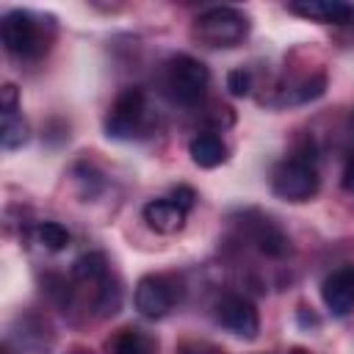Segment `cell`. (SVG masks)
<instances>
[{
    "label": "cell",
    "mask_w": 354,
    "mask_h": 354,
    "mask_svg": "<svg viewBox=\"0 0 354 354\" xmlns=\"http://www.w3.org/2000/svg\"><path fill=\"white\" fill-rule=\"evenodd\" d=\"M318 188H321L318 166H315L313 152H307V149L288 155L271 171V191L282 202H293V205L310 202L318 194Z\"/></svg>",
    "instance_id": "6da1fadb"
},
{
    "label": "cell",
    "mask_w": 354,
    "mask_h": 354,
    "mask_svg": "<svg viewBox=\"0 0 354 354\" xmlns=\"http://www.w3.org/2000/svg\"><path fill=\"white\" fill-rule=\"evenodd\" d=\"M0 39L6 53L17 58H41L50 47V30L47 25L33 17L30 11H8L0 22Z\"/></svg>",
    "instance_id": "7a4b0ae2"
},
{
    "label": "cell",
    "mask_w": 354,
    "mask_h": 354,
    "mask_svg": "<svg viewBox=\"0 0 354 354\" xmlns=\"http://www.w3.org/2000/svg\"><path fill=\"white\" fill-rule=\"evenodd\" d=\"M210 86V69L191 58V55H174L163 66V91L177 105H196L202 102L205 91Z\"/></svg>",
    "instance_id": "3957f363"
},
{
    "label": "cell",
    "mask_w": 354,
    "mask_h": 354,
    "mask_svg": "<svg viewBox=\"0 0 354 354\" xmlns=\"http://www.w3.org/2000/svg\"><path fill=\"white\" fill-rule=\"evenodd\" d=\"M249 36V19L238 8L216 6L194 19V39L205 47H238Z\"/></svg>",
    "instance_id": "277c9868"
},
{
    "label": "cell",
    "mask_w": 354,
    "mask_h": 354,
    "mask_svg": "<svg viewBox=\"0 0 354 354\" xmlns=\"http://www.w3.org/2000/svg\"><path fill=\"white\" fill-rule=\"evenodd\" d=\"M147 130H149L147 94H144V88L130 86L108 108V113H105V133H108V138L133 141L138 136H147Z\"/></svg>",
    "instance_id": "5b68a950"
},
{
    "label": "cell",
    "mask_w": 354,
    "mask_h": 354,
    "mask_svg": "<svg viewBox=\"0 0 354 354\" xmlns=\"http://www.w3.org/2000/svg\"><path fill=\"white\" fill-rule=\"evenodd\" d=\"M216 321L235 337H243V340H254L257 332H260V315L254 310V304L246 299V296H238V293H230V296H221L218 304H216Z\"/></svg>",
    "instance_id": "8992f818"
},
{
    "label": "cell",
    "mask_w": 354,
    "mask_h": 354,
    "mask_svg": "<svg viewBox=\"0 0 354 354\" xmlns=\"http://www.w3.org/2000/svg\"><path fill=\"white\" fill-rule=\"evenodd\" d=\"M133 301H136V310L149 318V321H158L163 315H169V310L174 307V288L166 277H141L138 285H136V293H133Z\"/></svg>",
    "instance_id": "52a82bcc"
},
{
    "label": "cell",
    "mask_w": 354,
    "mask_h": 354,
    "mask_svg": "<svg viewBox=\"0 0 354 354\" xmlns=\"http://www.w3.org/2000/svg\"><path fill=\"white\" fill-rule=\"evenodd\" d=\"M243 235H246V241H249L260 254H266V257H271V260H279V257H285V254L290 252L288 235H285L271 218H266V216H257V213H254V218L243 221Z\"/></svg>",
    "instance_id": "ba28073f"
},
{
    "label": "cell",
    "mask_w": 354,
    "mask_h": 354,
    "mask_svg": "<svg viewBox=\"0 0 354 354\" xmlns=\"http://www.w3.org/2000/svg\"><path fill=\"white\" fill-rule=\"evenodd\" d=\"M321 299L332 315H337V318L348 315L354 310V266L335 268L321 282Z\"/></svg>",
    "instance_id": "9c48e42d"
},
{
    "label": "cell",
    "mask_w": 354,
    "mask_h": 354,
    "mask_svg": "<svg viewBox=\"0 0 354 354\" xmlns=\"http://www.w3.org/2000/svg\"><path fill=\"white\" fill-rule=\"evenodd\" d=\"M288 11L321 25H348L354 19V6L340 0H299V3H290Z\"/></svg>",
    "instance_id": "30bf717a"
},
{
    "label": "cell",
    "mask_w": 354,
    "mask_h": 354,
    "mask_svg": "<svg viewBox=\"0 0 354 354\" xmlns=\"http://www.w3.org/2000/svg\"><path fill=\"white\" fill-rule=\"evenodd\" d=\"M185 210H180L169 196L166 199H152L144 205V221L149 230L160 232V235H171L185 224Z\"/></svg>",
    "instance_id": "8fae6325"
},
{
    "label": "cell",
    "mask_w": 354,
    "mask_h": 354,
    "mask_svg": "<svg viewBox=\"0 0 354 354\" xmlns=\"http://www.w3.org/2000/svg\"><path fill=\"white\" fill-rule=\"evenodd\" d=\"M188 155L199 169H216L227 160V144L216 133H199L188 144Z\"/></svg>",
    "instance_id": "7c38bea8"
},
{
    "label": "cell",
    "mask_w": 354,
    "mask_h": 354,
    "mask_svg": "<svg viewBox=\"0 0 354 354\" xmlns=\"http://www.w3.org/2000/svg\"><path fill=\"white\" fill-rule=\"evenodd\" d=\"M324 88H326V75H324V72H313V75H307V77L290 83V86L285 88V94H282L279 102H282V105H304V102L318 100V97L324 94Z\"/></svg>",
    "instance_id": "4fadbf2b"
},
{
    "label": "cell",
    "mask_w": 354,
    "mask_h": 354,
    "mask_svg": "<svg viewBox=\"0 0 354 354\" xmlns=\"http://www.w3.org/2000/svg\"><path fill=\"white\" fill-rule=\"evenodd\" d=\"M108 274V257L102 252H86L72 263V279L80 285H100Z\"/></svg>",
    "instance_id": "5bb4252c"
},
{
    "label": "cell",
    "mask_w": 354,
    "mask_h": 354,
    "mask_svg": "<svg viewBox=\"0 0 354 354\" xmlns=\"http://www.w3.org/2000/svg\"><path fill=\"white\" fill-rule=\"evenodd\" d=\"M28 138H30V127L22 119V113H3V122H0L3 149H19V147L28 144Z\"/></svg>",
    "instance_id": "9a60e30c"
},
{
    "label": "cell",
    "mask_w": 354,
    "mask_h": 354,
    "mask_svg": "<svg viewBox=\"0 0 354 354\" xmlns=\"http://www.w3.org/2000/svg\"><path fill=\"white\" fill-rule=\"evenodd\" d=\"M152 348L155 340L141 329H122L111 343V354H152Z\"/></svg>",
    "instance_id": "2e32d148"
},
{
    "label": "cell",
    "mask_w": 354,
    "mask_h": 354,
    "mask_svg": "<svg viewBox=\"0 0 354 354\" xmlns=\"http://www.w3.org/2000/svg\"><path fill=\"white\" fill-rule=\"evenodd\" d=\"M33 241L47 252H61L69 246V232L58 221H39L33 227Z\"/></svg>",
    "instance_id": "e0dca14e"
},
{
    "label": "cell",
    "mask_w": 354,
    "mask_h": 354,
    "mask_svg": "<svg viewBox=\"0 0 354 354\" xmlns=\"http://www.w3.org/2000/svg\"><path fill=\"white\" fill-rule=\"evenodd\" d=\"M122 307V288L116 279H111V274L97 285V301H94V310L100 318H108L113 313H119Z\"/></svg>",
    "instance_id": "ac0fdd59"
},
{
    "label": "cell",
    "mask_w": 354,
    "mask_h": 354,
    "mask_svg": "<svg viewBox=\"0 0 354 354\" xmlns=\"http://www.w3.org/2000/svg\"><path fill=\"white\" fill-rule=\"evenodd\" d=\"M227 91L232 97H246L252 91V75L246 69H232L227 75Z\"/></svg>",
    "instance_id": "d6986e66"
},
{
    "label": "cell",
    "mask_w": 354,
    "mask_h": 354,
    "mask_svg": "<svg viewBox=\"0 0 354 354\" xmlns=\"http://www.w3.org/2000/svg\"><path fill=\"white\" fill-rule=\"evenodd\" d=\"M19 111V88L14 83H6L0 88V113H17Z\"/></svg>",
    "instance_id": "ffe728a7"
},
{
    "label": "cell",
    "mask_w": 354,
    "mask_h": 354,
    "mask_svg": "<svg viewBox=\"0 0 354 354\" xmlns=\"http://www.w3.org/2000/svg\"><path fill=\"white\" fill-rule=\"evenodd\" d=\"M169 199H171L180 210H185V213H188V210L196 205V191H194L191 185H177V188H171Z\"/></svg>",
    "instance_id": "44dd1931"
},
{
    "label": "cell",
    "mask_w": 354,
    "mask_h": 354,
    "mask_svg": "<svg viewBox=\"0 0 354 354\" xmlns=\"http://www.w3.org/2000/svg\"><path fill=\"white\" fill-rule=\"evenodd\" d=\"M177 354H221V348L213 343H205V340H188L177 348Z\"/></svg>",
    "instance_id": "7402d4cb"
},
{
    "label": "cell",
    "mask_w": 354,
    "mask_h": 354,
    "mask_svg": "<svg viewBox=\"0 0 354 354\" xmlns=\"http://www.w3.org/2000/svg\"><path fill=\"white\" fill-rule=\"evenodd\" d=\"M343 185H346L348 191H354V155H348V160H346V169H343Z\"/></svg>",
    "instance_id": "603a6c76"
},
{
    "label": "cell",
    "mask_w": 354,
    "mask_h": 354,
    "mask_svg": "<svg viewBox=\"0 0 354 354\" xmlns=\"http://www.w3.org/2000/svg\"><path fill=\"white\" fill-rule=\"evenodd\" d=\"M288 354H310V351H307V348H301V346H296V348H290Z\"/></svg>",
    "instance_id": "cb8c5ba5"
},
{
    "label": "cell",
    "mask_w": 354,
    "mask_h": 354,
    "mask_svg": "<svg viewBox=\"0 0 354 354\" xmlns=\"http://www.w3.org/2000/svg\"><path fill=\"white\" fill-rule=\"evenodd\" d=\"M72 354H88V351H72Z\"/></svg>",
    "instance_id": "d4e9b609"
},
{
    "label": "cell",
    "mask_w": 354,
    "mask_h": 354,
    "mask_svg": "<svg viewBox=\"0 0 354 354\" xmlns=\"http://www.w3.org/2000/svg\"><path fill=\"white\" fill-rule=\"evenodd\" d=\"M3 354H11V351H8V348H3Z\"/></svg>",
    "instance_id": "484cf974"
},
{
    "label": "cell",
    "mask_w": 354,
    "mask_h": 354,
    "mask_svg": "<svg viewBox=\"0 0 354 354\" xmlns=\"http://www.w3.org/2000/svg\"><path fill=\"white\" fill-rule=\"evenodd\" d=\"M351 127H354V116H351Z\"/></svg>",
    "instance_id": "4316f807"
}]
</instances>
